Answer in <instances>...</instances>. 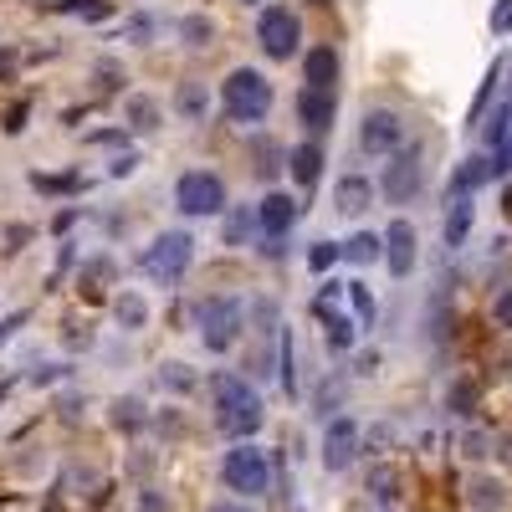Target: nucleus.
<instances>
[{
  "label": "nucleus",
  "instance_id": "obj_1",
  "mask_svg": "<svg viewBox=\"0 0 512 512\" xmlns=\"http://www.w3.org/2000/svg\"><path fill=\"white\" fill-rule=\"evenodd\" d=\"M221 108H226V118H236V123H262L267 108H272V82L256 72V67L226 72V82H221Z\"/></svg>",
  "mask_w": 512,
  "mask_h": 512
},
{
  "label": "nucleus",
  "instance_id": "obj_2",
  "mask_svg": "<svg viewBox=\"0 0 512 512\" xmlns=\"http://www.w3.org/2000/svg\"><path fill=\"white\" fill-rule=\"evenodd\" d=\"M216 420L226 436H251L262 425V395L241 374H221L216 379Z\"/></svg>",
  "mask_w": 512,
  "mask_h": 512
},
{
  "label": "nucleus",
  "instance_id": "obj_3",
  "mask_svg": "<svg viewBox=\"0 0 512 512\" xmlns=\"http://www.w3.org/2000/svg\"><path fill=\"white\" fill-rule=\"evenodd\" d=\"M313 318L328 328V349L333 354H349L354 349L359 323L349 318V282H323L318 297H313Z\"/></svg>",
  "mask_w": 512,
  "mask_h": 512
},
{
  "label": "nucleus",
  "instance_id": "obj_4",
  "mask_svg": "<svg viewBox=\"0 0 512 512\" xmlns=\"http://www.w3.org/2000/svg\"><path fill=\"white\" fill-rule=\"evenodd\" d=\"M221 477L241 497H267L272 492V456L262 446H231L221 456Z\"/></svg>",
  "mask_w": 512,
  "mask_h": 512
},
{
  "label": "nucleus",
  "instance_id": "obj_5",
  "mask_svg": "<svg viewBox=\"0 0 512 512\" xmlns=\"http://www.w3.org/2000/svg\"><path fill=\"white\" fill-rule=\"evenodd\" d=\"M190 262H195V236H190V231H164V236H154V246H144V256H139L144 277H154V282H180V277L190 272Z\"/></svg>",
  "mask_w": 512,
  "mask_h": 512
},
{
  "label": "nucleus",
  "instance_id": "obj_6",
  "mask_svg": "<svg viewBox=\"0 0 512 512\" xmlns=\"http://www.w3.org/2000/svg\"><path fill=\"white\" fill-rule=\"evenodd\" d=\"M241 313H246L241 297H205L200 303V338L210 354H226L241 338Z\"/></svg>",
  "mask_w": 512,
  "mask_h": 512
},
{
  "label": "nucleus",
  "instance_id": "obj_7",
  "mask_svg": "<svg viewBox=\"0 0 512 512\" xmlns=\"http://www.w3.org/2000/svg\"><path fill=\"white\" fill-rule=\"evenodd\" d=\"M175 205L185 210V216H216V210L226 205V180L210 175V169H185V175L175 180Z\"/></svg>",
  "mask_w": 512,
  "mask_h": 512
},
{
  "label": "nucleus",
  "instance_id": "obj_8",
  "mask_svg": "<svg viewBox=\"0 0 512 512\" xmlns=\"http://www.w3.org/2000/svg\"><path fill=\"white\" fill-rule=\"evenodd\" d=\"M256 41H262V52H267L272 62H287V57L297 52V41H303V26H297L292 11L267 6L262 16H256Z\"/></svg>",
  "mask_w": 512,
  "mask_h": 512
},
{
  "label": "nucleus",
  "instance_id": "obj_9",
  "mask_svg": "<svg viewBox=\"0 0 512 512\" xmlns=\"http://www.w3.org/2000/svg\"><path fill=\"white\" fill-rule=\"evenodd\" d=\"M364 451V436H359V420L354 415H333L328 431H323V466L328 472H349V461Z\"/></svg>",
  "mask_w": 512,
  "mask_h": 512
},
{
  "label": "nucleus",
  "instance_id": "obj_10",
  "mask_svg": "<svg viewBox=\"0 0 512 512\" xmlns=\"http://www.w3.org/2000/svg\"><path fill=\"white\" fill-rule=\"evenodd\" d=\"M400 139H405V128H400V113L395 108H369L364 113V128H359L364 154L390 159V154H400Z\"/></svg>",
  "mask_w": 512,
  "mask_h": 512
},
{
  "label": "nucleus",
  "instance_id": "obj_11",
  "mask_svg": "<svg viewBox=\"0 0 512 512\" xmlns=\"http://www.w3.org/2000/svg\"><path fill=\"white\" fill-rule=\"evenodd\" d=\"M415 190H420V149L405 144L400 154H390V169H384V195H390V205H405Z\"/></svg>",
  "mask_w": 512,
  "mask_h": 512
},
{
  "label": "nucleus",
  "instance_id": "obj_12",
  "mask_svg": "<svg viewBox=\"0 0 512 512\" xmlns=\"http://www.w3.org/2000/svg\"><path fill=\"white\" fill-rule=\"evenodd\" d=\"M384 262H390V277L415 272V226L410 221H390V231H384Z\"/></svg>",
  "mask_w": 512,
  "mask_h": 512
},
{
  "label": "nucleus",
  "instance_id": "obj_13",
  "mask_svg": "<svg viewBox=\"0 0 512 512\" xmlns=\"http://www.w3.org/2000/svg\"><path fill=\"white\" fill-rule=\"evenodd\" d=\"M333 82H338V52L333 47H313L308 62H303V88L333 93Z\"/></svg>",
  "mask_w": 512,
  "mask_h": 512
},
{
  "label": "nucleus",
  "instance_id": "obj_14",
  "mask_svg": "<svg viewBox=\"0 0 512 512\" xmlns=\"http://www.w3.org/2000/svg\"><path fill=\"white\" fill-rule=\"evenodd\" d=\"M292 216H297V205H292L287 195H267L262 205H256V226H262V241H267V236L277 241V236L292 226Z\"/></svg>",
  "mask_w": 512,
  "mask_h": 512
},
{
  "label": "nucleus",
  "instance_id": "obj_15",
  "mask_svg": "<svg viewBox=\"0 0 512 512\" xmlns=\"http://www.w3.org/2000/svg\"><path fill=\"white\" fill-rule=\"evenodd\" d=\"M297 118H303V128H313V134L333 128V93L303 88V93H297Z\"/></svg>",
  "mask_w": 512,
  "mask_h": 512
},
{
  "label": "nucleus",
  "instance_id": "obj_16",
  "mask_svg": "<svg viewBox=\"0 0 512 512\" xmlns=\"http://www.w3.org/2000/svg\"><path fill=\"white\" fill-rule=\"evenodd\" d=\"M492 175H497V164H492L487 154H472V159H461V169H456L451 190H456V195H472V190H482Z\"/></svg>",
  "mask_w": 512,
  "mask_h": 512
},
{
  "label": "nucleus",
  "instance_id": "obj_17",
  "mask_svg": "<svg viewBox=\"0 0 512 512\" xmlns=\"http://www.w3.org/2000/svg\"><path fill=\"white\" fill-rule=\"evenodd\" d=\"M287 159H292V180L303 185V190H313L318 175H323V149H318V144H297Z\"/></svg>",
  "mask_w": 512,
  "mask_h": 512
},
{
  "label": "nucleus",
  "instance_id": "obj_18",
  "mask_svg": "<svg viewBox=\"0 0 512 512\" xmlns=\"http://www.w3.org/2000/svg\"><path fill=\"white\" fill-rule=\"evenodd\" d=\"M472 221H477L472 195H456V200H451V210H446V246H461L466 236H472Z\"/></svg>",
  "mask_w": 512,
  "mask_h": 512
},
{
  "label": "nucleus",
  "instance_id": "obj_19",
  "mask_svg": "<svg viewBox=\"0 0 512 512\" xmlns=\"http://www.w3.org/2000/svg\"><path fill=\"white\" fill-rule=\"evenodd\" d=\"M369 195H374V185L364 175H344V180H338V210H344V216L369 210Z\"/></svg>",
  "mask_w": 512,
  "mask_h": 512
},
{
  "label": "nucleus",
  "instance_id": "obj_20",
  "mask_svg": "<svg viewBox=\"0 0 512 512\" xmlns=\"http://www.w3.org/2000/svg\"><path fill=\"white\" fill-rule=\"evenodd\" d=\"M344 256H349L354 267H369V262H379V256H384V236H374V231H359V236H349Z\"/></svg>",
  "mask_w": 512,
  "mask_h": 512
},
{
  "label": "nucleus",
  "instance_id": "obj_21",
  "mask_svg": "<svg viewBox=\"0 0 512 512\" xmlns=\"http://www.w3.org/2000/svg\"><path fill=\"white\" fill-rule=\"evenodd\" d=\"M128 123H134L139 134L159 128V103H154V98H128Z\"/></svg>",
  "mask_w": 512,
  "mask_h": 512
},
{
  "label": "nucleus",
  "instance_id": "obj_22",
  "mask_svg": "<svg viewBox=\"0 0 512 512\" xmlns=\"http://www.w3.org/2000/svg\"><path fill=\"white\" fill-rule=\"evenodd\" d=\"M349 303H354V323L369 328V323H374V297H369L364 282H349Z\"/></svg>",
  "mask_w": 512,
  "mask_h": 512
},
{
  "label": "nucleus",
  "instance_id": "obj_23",
  "mask_svg": "<svg viewBox=\"0 0 512 512\" xmlns=\"http://www.w3.org/2000/svg\"><path fill=\"white\" fill-rule=\"evenodd\" d=\"M144 318H149L144 297H134V292H128V297H118V323H123V328H139Z\"/></svg>",
  "mask_w": 512,
  "mask_h": 512
},
{
  "label": "nucleus",
  "instance_id": "obj_24",
  "mask_svg": "<svg viewBox=\"0 0 512 512\" xmlns=\"http://www.w3.org/2000/svg\"><path fill=\"white\" fill-rule=\"evenodd\" d=\"M175 108H180L185 118H200V113H205V93L195 88V82H185V88L175 93Z\"/></svg>",
  "mask_w": 512,
  "mask_h": 512
},
{
  "label": "nucleus",
  "instance_id": "obj_25",
  "mask_svg": "<svg viewBox=\"0 0 512 512\" xmlns=\"http://www.w3.org/2000/svg\"><path fill=\"white\" fill-rule=\"evenodd\" d=\"M461 456H466V461H487V456H492V436L466 431V436H461Z\"/></svg>",
  "mask_w": 512,
  "mask_h": 512
},
{
  "label": "nucleus",
  "instance_id": "obj_26",
  "mask_svg": "<svg viewBox=\"0 0 512 512\" xmlns=\"http://www.w3.org/2000/svg\"><path fill=\"white\" fill-rule=\"evenodd\" d=\"M507 123H512V103H502L497 113H492V123H487V144H507L512 134H507Z\"/></svg>",
  "mask_w": 512,
  "mask_h": 512
},
{
  "label": "nucleus",
  "instance_id": "obj_27",
  "mask_svg": "<svg viewBox=\"0 0 512 512\" xmlns=\"http://www.w3.org/2000/svg\"><path fill=\"white\" fill-rule=\"evenodd\" d=\"M180 36L190 41V47H205V41H210V21L205 16H185L180 21Z\"/></svg>",
  "mask_w": 512,
  "mask_h": 512
},
{
  "label": "nucleus",
  "instance_id": "obj_28",
  "mask_svg": "<svg viewBox=\"0 0 512 512\" xmlns=\"http://www.w3.org/2000/svg\"><path fill=\"white\" fill-rule=\"evenodd\" d=\"M472 507H502V487L497 482H472Z\"/></svg>",
  "mask_w": 512,
  "mask_h": 512
},
{
  "label": "nucleus",
  "instance_id": "obj_29",
  "mask_svg": "<svg viewBox=\"0 0 512 512\" xmlns=\"http://www.w3.org/2000/svg\"><path fill=\"white\" fill-rule=\"evenodd\" d=\"M297 359H292V333L282 328V384H287V395H297Z\"/></svg>",
  "mask_w": 512,
  "mask_h": 512
},
{
  "label": "nucleus",
  "instance_id": "obj_30",
  "mask_svg": "<svg viewBox=\"0 0 512 512\" xmlns=\"http://www.w3.org/2000/svg\"><path fill=\"white\" fill-rule=\"evenodd\" d=\"M333 262H338V246H333V241H318V246L308 251V267H313V272H328Z\"/></svg>",
  "mask_w": 512,
  "mask_h": 512
},
{
  "label": "nucleus",
  "instance_id": "obj_31",
  "mask_svg": "<svg viewBox=\"0 0 512 512\" xmlns=\"http://www.w3.org/2000/svg\"><path fill=\"white\" fill-rule=\"evenodd\" d=\"M159 379L169 384V390H190V384H195L190 364H164V374H159Z\"/></svg>",
  "mask_w": 512,
  "mask_h": 512
},
{
  "label": "nucleus",
  "instance_id": "obj_32",
  "mask_svg": "<svg viewBox=\"0 0 512 512\" xmlns=\"http://www.w3.org/2000/svg\"><path fill=\"white\" fill-rule=\"evenodd\" d=\"M497 77H502V62L487 67V82H482V93H477V103H472V123L482 118V108H487V98H492V88H497Z\"/></svg>",
  "mask_w": 512,
  "mask_h": 512
},
{
  "label": "nucleus",
  "instance_id": "obj_33",
  "mask_svg": "<svg viewBox=\"0 0 512 512\" xmlns=\"http://www.w3.org/2000/svg\"><path fill=\"white\" fill-rule=\"evenodd\" d=\"M123 431H134V425H144V415H139V400H118V415H113Z\"/></svg>",
  "mask_w": 512,
  "mask_h": 512
},
{
  "label": "nucleus",
  "instance_id": "obj_34",
  "mask_svg": "<svg viewBox=\"0 0 512 512\" xmlns=\"http://www.w3.org/2000/svg\"><path fill=\"white\" fill-rule=\"evenodd\" d=\"M492 318H497V328H512V287H502V292H497Z\"/></svg>",
  "mask_w": 512,
  "mask_h": 512
},
{
  "label": "nucleus",
  "instance_id": "obj_35",
  "mask_svg": "<svg viewBox=\"0 0 512 512\" xmlns=\"http://www.w3.org/2000/svg\"><path fill=\"white\" fill-rule=\"evenodd\" d=\"M246 231H251V216H246V210H231V221H226V241L236 246Z\"/></svg>",
  "mask_w": 512,
  "mask_h": 512
},
{
  "label": "nucleus",
  "instance_id": "obj_36",
  "mask_svg": "<svg viewBox=\"0 0 512 512\" xmlns=\"http://www.w3.org/2000/svg\"><path fill=\"white\" fill-rule=\"evenodd\" d=\"M492 31H497V36L512 31V0H497V6H492Z\"/></svg>",
  "mask_w": 512,
  "mask_h": 512
},
{
  "label": "nucleus",
  "instance_id": "obj_37",
  "mask_svg": "<svg viewBox=\"0 0 512 512\" xmlns=\"http://www.w3.org/2000/svg\"><path fill=\"white\" fill-rule=\"evenodd\" d=\"M395 487H400V482H395V472H390V477H384V472L374 477V497H379V502H395V497H400Z\"/></svg>",
  "mask_w": 512,
  "mask_h": 512
},
{
  "label": "nucleus",
  "instance_id": "obj_38",
  "mask_svg": "<svg viewBox=\"0 0 512 512\" xmlns=\"http://www.w3.org/2000/svg\"><path fill=\"white\" fill-rule=\"evenodd\" d=\"M451 405L466 415V405H477V390H472V384H456V390H451Z\"/></svg>",
  "mask_w": 512,
  "mask_h": 512
},
{
  "label": "nucleus",
  "instance_id": "obj_39",
  "mask_svg": "<svg viewBox=\"0 0 512 512\" xmlns=\"http://www.w3.org/2000/svg\"><path fill=\"white\" fill-rule=\"evenodd\" d=\"M21 323H26V318H21V313H11V318H6V323H0V344H11V333H16V328H21Z\"/></svg>",
  "mask_w": 512,
  "mask_h": 512
},
{
  "label": "nucleus",
  "instance_id": "obj_40",
  "mask_svg": "<svg viewBox=\"0 0 512 512\" xmlns=\"http://www.w3.org/2000/svg\"><path fill=\"white\" fill-rule=\"evenodd\" d=\"M139 507H144V512H164V502H159L154 492H149V497H139Z\"/></svg>",
  "mask_w": 512,
  "mask_h": 512
},
{
  "label": "nucleus",
  "instance_id": "obj_41",
  "mask_svg": "<svg viewBox=\"0 0 512 512\" xmlns=\"http://www.w3.org/2000/svg\"><path fill=\"white\" fill-rule=\"evenodd\" d=\"M11 67H16V52H11V47H6V52H0V77H6V72H11Z\"/></svg>",
  "mask_w": 512,
  "mask_h": 512
},
{
  "label": "nucleus",
  "instance_id": "obj_42",
  "mask_svg": "<svg viewBox=\"0 0 512 512\" xmlns=\"http://www.w3.org/2000/svg\"><path fill=\"white\" fill-rule=\"evenodd\" d=\"M210 512H251V507H236V502H216Z\"/></svg>",
  "mask_w": 512,
  "mask_h": 512
},
{
  "label": "nucleus",
  "instance_id": "obj_43",
  "mask_svg": "<svg viewBox=\"0 0 512 512\" xmlns=\"http://www.w3.org/2000/svg\"><path fill=\"white\" fill-rule=\"evenodd\" d=\"M497 169H512V139L502 144V164H497Z\"/></svg>",
  "mask_w": 512,
  "mask_h": 512
},
{
  "label": "nucleus",
  "instance_id": "obj_44",
  "mask_svg": "<svg viewBox=\"0 0 512 512\" xmlns=\"http://www.w3.org/2000/svg\"><path fill=\"white\" fill-rule=\"evenodd\" d=\"M502 456H507V461H512V436H502Z\"/></svg>",
  "mask_w": 512,
  "mask_h": 512
},
{
  "label": "nucleus",
  "instance_id": "obj_45",
  "mask_svg": "<svg viewBox=\"0 0 512 512\" xmlns=\"http://www.w3.org/2000/svg\"><path fill=\"white\" fill-rule=\"evenodd\" d=\"M251 6H256V0H251Z\"/></svg>",
  "mask_w": 512,
  "mask_h": 512
},
{
  "label": "nucleus",
  "instance_id": "obj_46",
  "mask_svg": "<svg viewBox=\"0 0 512 512\" xmlns=\"http://www.w3.org/2000/svg\"><path fill=\"white\" fill-rule=\"evenodd\" d=\"M507 103H512V98H507Z\"/></svg>",
  "mask_w": 512,
  "mask_h": 512
}]
</instances>
